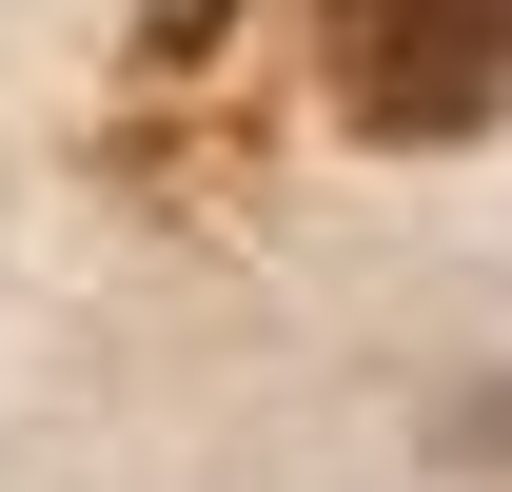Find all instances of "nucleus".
<instances>
[{"mask_svg":"<svg viewBox=\"0 0 512 492\" xmlns=\"http://www.w3.org/2000/svg\"><path fill=\"white\" fill-rule=\"evenodd\" d=\"M316 99L375 158H453L512 119V0H316Z\"/></svg>","mask_w":512,"mask_h":492,"instance_id":"f257e3e1","label":"nucleus"},{"mask_svg":"<svg viewBox=\"0 0 512 492\" xmlns=\"http://www.w3.org/2000/svg\"><path fill=\"white\" fill-rule=\"evenodd\" d=\"M237 79H256V0H158V20H138V60H119L99 158H119L138 197H237V178H256Z\"/></svg>","mask_w":512,"mask_h":492,"instance_id":"f03ea898","label":"nucleus"}]
</instances>
